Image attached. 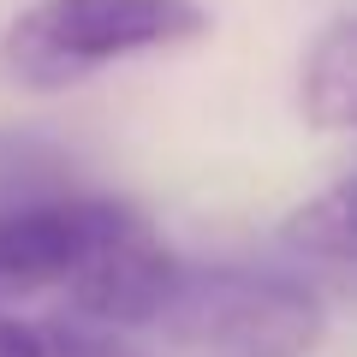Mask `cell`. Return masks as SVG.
I'll return each instance as SVG.
<instances>
[{
	"mask_svg": "<svg viewBox=\"0 0 357 357\" xmlns=\"http://www.w3.org/2000/svg\"><path fill=\"white\" fill-rule=\"evenodd\" d=\"M131 340L173 357H304L321 345V298L262 268H203L161 256Z\"/></svg>",
	"mask_w": 357,
	"mask_h": 357,
	"instance_id": "6da1fadb",
	"label": "cell"
},
{
	"mask_svg": "<svg viewBox=\"0 0 357 357\" xmlns=\"http://www.w3.org/2000/svg\"><path fill=\"white\" fill-rule=\"evenodd\" d=\"M280 244L292 256H304V262H321L328 274H340L351 268V185H333V191H321L316 203H304L292 220L280 227Z\"/></svg>",
	"mask_w": 357,
	"mask_h": 357,
	"instance_id": "5b68a950",
	"label": "cell"
},
{
	"mask_svg": "<svg viewBox=\"0 0 357 357\" xmlns=\"http://www.w3.org/2000/svg\"><path fill=\"white\" fill-rule=\"evenodd\" d=\"M0 357H48V351H42V333H36V321L0 316Z\"/></svg>",
	"mask_w": 357,
	"mask_h": 357,
	"instance_id": "ba28073f",
	"label": "cell"
},
{
	"mask_svg": "<svg viewBox=\"0 0 357 357\" xmlns=\"http://www.w3.org/2000/svg\"><path fill=\"white\" fill-rule=\"evenodd\" d=\"M48 197H72V161L42 137L0 131V208L48 203Z\"/></svg>",
	"mask_w": 357,
	"mask_h": 357,
	"instance_id": "8992f818",
	"label": "cell"
},
{
	"mask_svg": "<svg viewBox=\"0 0 357 357\" xmlns=\"http://www.w3.org/2000/svg\"><path fill=\"white\" fill-rule=\"evenodd\" d=\"M36 333H42V351L48 357H149L131 333L107 328V321H89V316H66V310L36 321Z\"/></svg>",
	"mask_w": 357,
	"mask_h": 357,
	"instance_id": "52a82bcc",
	"label": "cell"
},
{
	"mask_svg": "<svg viewBox=\"0 0 357 357\" xmlns=\"http://www.w3.org/2000/svg\"><path fill=\"white\" fill-rule=\"evenodd\" d=\"M143 215L107 197H48L0 208V316L24 298H72L89 268L143 238Z\"/></svg>",
	"mask_w": 357,
	"mask_h": 357,
	"instance_id": "3957f363",
	"label": "cell"
},
{
	"mask_svg": "<svg viewBox=\"0 0 357 357\" xmlns=\"http://www.w3.org/2000/svg\"><path fill=\"white\" fill-rule=\"evenodd\" d=\"M208 30L197 0H36L0 36V72L18 89H72L131 54Z\"/></svg>",
	"mask_w": 357,
	"mask_h": 357,
	"instance_id": "7a4b0ae2",
	"label": "cell"
},
{
	"mask_svg": "<svg viewBox=\"0 0 357 357\" xmlns=\"http://www.w3.org/2000/svg\"><path fill=\"white\" fill-rule=\"evenodd\" d=\"M357 114V24L340 13L304 60V119L316 131H345Z\"/></svg>",
	"mask_w": 357,
	"mask_h": 357,
	"instance_id": "277c9868",
	"label": "cell"
}]
</instances>
